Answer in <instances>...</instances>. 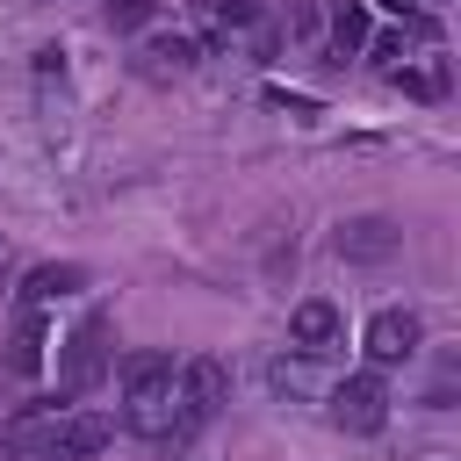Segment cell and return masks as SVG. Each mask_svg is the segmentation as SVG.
<instances>
[{"instance_id": "11", "label": "cell", "mask_w": 461, "mask_h": 461, "mask_svg": "<svg viewBox=\"0 0 461 461\" xmlns=\"http://www.w3.org/2000/svg\"><path fill=\"white\" fill-rule=\"evenodd\" d=\"M194 58H202V43H194V36H151V43L137 50V72L166 79V72H187Z\"/></svg>"}, {"instance_id": "1", "label": "cell", "mask_w": 461, "mask_h": 461, "mask_svg": "<svg viewBox=\"0 0 461 461\" xmlns=\"http://www.w3.org/2000/svg\"><path fill=\"white\" fill-rule=\"evenodd\" d=\"M108 339H115V324H108L101 310L72 324V339H65V353H58V396H65V403H79V396L108 375V360H115V346H108Z\"/></svg>"}, {"instance_id": "17", "label": "cell", "mask_w": 461, "mask_h": 461, "mask_svg": "<svg viewBox=\"0 0 461 461\" xmlns=\"http://www.w3.org/2000/svg\"><path fill=\"white\" fill-rule=\"evenodd\" d=\"M375 65H382V72L411 65V43H403V29H396V36H375Z\"/></svg>"}, {"instance_id": "15", "label": "cell", "mask_w": 461, "mask_h": 461, "mask_svg": "<svg viewBox=\"0 0 461 461\" xmlns=\"http://www.w3.org/2000/svg\"><path fill=\"white\" fill-rule=\"evenodd\" d=\"M267 382H274L281 396H310V389H317V375H310V353H303V360H267Z\"/></svg>"}, {"instance_id": "13", "label": "cell", "mask_w": 461, "mask_h": 461, "mask_svg": "<svg viewBox=\"0 0 461 461\" xmlns=\"http://www.w3.org/2000/svg\"><path fill=\"white\" fill-rule=\"evenodd\" d=\"M389 79H396L411 101H439V94H447V58H418V65H396Z\"/></svg>"}, {"instance_id": "8", "label": "cell", "mask_w": 461, "mask_h": 461, "mask_svg": "<svg viewBox=\"0 0 461 461\" xmlns=\"http://www.w3.org/2000/svg\"><path fill=\"white\" fill-rule=\"evenodd\" d=\"M7 375H43V310H14V324H7Z\"/></svg>"}, {"instance_id": "2", "label": "cell", "mask_w": 461, "mask_h": 461, "mask_svg": "<svg viewBox=\"0 0 461 461\" xmlns=\"http://www.w3.org/2000/svg\"><path fill=\"white\" fill-rule=\"evenodd\" d=\"M180 432H194V425H209L223 403H230V367L216 360V353H194L187 367H180Z\"/></svg>"}, {"instance_id": "18", "label": "cell", "mask_w": 461, "mask_h": 461, "mask_svg": "<svg viewBox=\"0 0 461 461\" xmlns=\"http://www.w3.org/2000/svg\"><path fill=\"white\" fill-rule=\"evenodd\" d=\"M425 7H439V0H425Z\"/></svg>"}, {"instance_id": "3", "label": "cell", "mask_w": 461, "mask_h": 461, "mask_svg": "<svg viewBox=\"0 0 461 461\" xmlns=\"http://www.w3.org/2000/svg\"><path fill=\"white\" fill-rule=\"evenodd\" d=\"M331 425L339 432H382L389 425V389H382L375 367H360V375H346L331 389Z\"/></svg>"}, {"instance_id": "6", "label": "cell", "mask_w": 461, "mask_h": 461, "mask_svg": "<svg viewBox=\"0 0 461 461\" xmlns=\"http://www.w3.org/2000/svg\"><path fill=\"white\" fill-rule=\"evenodd\" d=\"M79 288H86V267H72V259H58V267H29L22 288H14V310H50L58 295H79Z\"/></svg>"}, {"instance_id": "4", "label": "cell", "mask_w": 461, "mask_h": 461, "mask_svg": "<svg viewBox=\"0 0 461 461\" xmlns=\"http://www.w3.org/2000/svg\"><path fill=\"white\" fill-rule=\"evenodd\" d=\"M331 252L353 259V267H375V259L403 252V223H396V216H346V223L331 230Z\"/></svg>"}, {"instance_id": "5", "label": "cell", "mask_w": 461, "mask_h": 461, "mask_svg": "<svg viewBox=\"0 0 461 461\" xmlns=\"http://www.w3.org/2000/svg\"><path fill=\"white\" fill-rule=\"evenodd\" d=\"M418 339H425L418 310H375V317H367V339H360V353H367L375 367H396V360H411V353H418Z\"/></svg>"}, {"instance_id": "16", "label": "cell", "mask_w": 461, "mask_h": 461, "mask_svg": "<svg viewBox=\"0 0 461 461\" xmlns=\"http://www.w3.org/2000/svg\"><path fill=\"white\" fill-rule=\"evenodd\" d=\"M317 29H324V14H317V0H288V36H303V43H310Z\"/></svg>"}, {"instance_id": "12", "label": "cell", "mask_w": 461, "mask_h": 461, "mask_svg": "<svg viewBox=\"0 0 461 461\" xmlns=\"http://www.w3.org/2000/svg\"><path fill=\"white\" fill-rule=\"evenodd\" d=\"M122 389H130V396H158V389H173V360L151 353V346L122 353Z\"/></svg>"}, {"instance_id": "14", "label": "cell", "mask_w": 461, "mask_h": 461, "mask_svg": "<svg viewBox=\"0 0 461 461\" xmlns=\"http://www.w3.org/2000/svg\"><path fill=\"white\" fill-rule=\"evenodd\" d=\"M101 22H108L115 36H137V29H151V22H158V0H108V7H101Z\"/></svg>"}, {"instance_id": "9", "label": "cell", "mask_w": 461, "mask_h": 461, "mask_svg": "<svg viewBox=\"0 0 461 461\" xmlns=\"http://www.w3.org/2000/svg\"><path fill=\"white\" fill-rule=\"evenodd\" d=\"M122 425L144 432V439H173V432H180V396H173V389H158V396H130Z\"/></svg>"}, {"instance_id": "10", "label": "cell", "mask_w": 461, "mask_h": 461, "mask_svg": "<svg viewBox=\"0 0 461 461\" xmlns=\"http://www.w3.org/2000/svg\"><path fill=\"white\" fill-rule=\"evenodd\" d=\"M360 43H367V0H339V7L324 14V50L346 65Z\"/></svg>"}, {"instance_id": "7", "label": "cell", "mask_w": 461, "mask_h": 461, "mask_svg": "<svg viewBox=\"0 0 461 461\" xmlns=\"http://www.w3.org/2000/svg\"><path fill=\"white\" fill-rule=\"evenodd\" d=\"M288 331H295V346L317 360V353L339 339V310H331L324 295H303V303H295V317H288Z\"/></svg>"}]
</instances>
